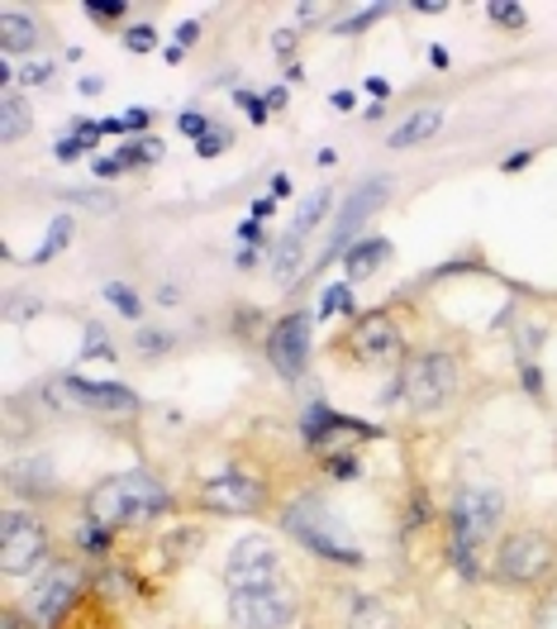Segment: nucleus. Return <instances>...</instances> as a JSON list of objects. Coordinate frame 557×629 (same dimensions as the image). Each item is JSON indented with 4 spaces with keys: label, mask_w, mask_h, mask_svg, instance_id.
<instances>
[{
    "label": "nucleus",
    "mask_w": 557,
    "mask_h": 629,
    "mask_svg": "<svg viewBox=\"0 0 557 629\" xmlns=\"http://www.w3.org/2000/svg\"><path fill=\"white\" fill-rule=\"evenodd\" d=\"M300 272H306V239H300V234H290V229H286V234H282V244L272 248V277H276V282H282V286H290Z\"/></svg>",
    "instance_id": "obj_19"
},
{
    "label": "nucleus",
    "mask_w": 557,
    "mask_h": 629,
    "mask_svg": "<svg viewBox=\"0 0 557 629\" xmlns=\"http://www.w3.org/2000/svg\"><path fill=\"white\" fill-rule=\"evenodd\" d=\"M125 115H119V119H101V134H125Z\"/></svg>",
    "instance_id": "obj_48"
},
{
    "label": "nucleus",
    "mask_w": 557,
    "mask_h": 629,
    "mask_svg": "<svg viewBox=\"0 0 557 629\" xmlns=\"http://www.w3.org/2000/svg\"><path fill=\"white\" fill-rule=\"evenodd\" d=\"M529 163H534V153H529V149H519V153L505 157V172H519V167H529Z\"/></svg>",
    "instance_id": "obj_43"
},
{
    "label": "nucleus",
    "mask_w": 557,
    "mask_h": 629,
    "mask_svg": "<svg viewBox=\"0 0 557 629\" xmlns=\"http://www.w3.org/2000/svg\"><path fill=\"white\" fill-rule=\"evenodd\" d=\"M386 262H391V239H358V244L344 253V268H348L353 282H362V277H377Z\"/></svg>",
    "instance_id": "obj_17"
},
{
    "label": "nucleus",
    "mask_w": 557,
    "mask_h": 629,
    "mask_svg": "<svg viewBox=\"0 0 557 629\" xmlns=\"http://www.w3.org/2000/svg\"><path fill=\"white\" fill-rule=\"evenodd\" d=\"M439 129H443V111H439V105H424V111H415L410 119H401V125H396V134L386 139V143H391V149H410V143L433 139Z\"/></svg>",
    "instance_id": "obj_18"
},
{
    "label": "nucleus",
    "mask_w": 557,
    "mask_h": 629,
    "mask_svg": "<svg viewBox=\"0 0 557 629\" xmlns=\"http://www.w3.org/2000/svg\"><path fill=\"white\" fill-rule=\"evenodd\" d=\"M381 15H386V5H367V10H358L353 20H334V29L338 34H362V29H372Z\"/></svg>",
    "instance_id": "obj_28"
},
{
    "label": "nucleus",
    "mask_w": 557,
    "mask_h": 629,
    "mask_svg": "<svg viewBox=\"0 0 557 629\" xmlns=\"http://www.w3.org/2000/svg\"><path fill=\"white\" fill-rule=\"evenodd\" d=\"M429 63H433V67H448L453 57H448V48H443V43H433V48H429Z\"/></svg>",
    "instance_id": "obj_47"
},
{
    "label": "nucleus",
    "mask_w": 557,
    "mask_h": 629,
    "mask_svg": "<svg viewBox=\"0 0 557 629\" xmlns=\"http://www.w3.org/2000/svg\"><path fill=\"white\" fill-rule=\"evenodd\" d=\"M101 91V77H81V95H95Z\"/></svg>",
    "instance_id": "obj_52"
},
{
    "label": "nucleus",
    "mask_w": 557,
    "mask_h": 629,
    "mask_svg": "<svg viewBox=\"0 0 557 629\" xmlns=\"http://www.w3.org/2000/svg\"><path fill=\"white\" fill-rule=\"evenodd\" d=\"M272 210H276V196H258V201H252V205H248V215H252V220H258V224H262V220H268V215H272Z\"/></svg>",
    "instance_id": "obj_39"
},
{
    "label": "nucleus",
    "mask_w": 557,
    "mask_h": 629,
    "mask_svg": "<svg viewBox=\"0 0 557 629\" xmlns=\"http://www.w3.org/2000/svg\"><path fill=\"white\" fill-rule=\"evenodd\" d=\"M282 529L306 553H314V559H324V563H344V567H362V563H367L358 543L348 539L344 519H338L329 505L320 501V496H300V501H290L286 511H282Z\"/></svg>",
    "instance_id": "obj_3"
},
{
    "label": "nucleus",
    "mask_w": 557,
    "mask_h": 629,
    "mask_svg": "<svg viewBox=\"0 0 557 629\" xmlns=\"http://www.w3.org/2000/svg\"><path fill=\"white\" fill-rule=\"evenodd\" d=\"M105 300H111V306H115L119 314H125V320H139V314H143V306H139V296H134V292H129V286H125V282H111V286H105Z\"/></svg>",
    "instance_id": "obj_25"
},
{
    "label": "nucleus",
    "mask_w": 557,
    "mask_h": 629,
    "mask_svg": "<svg viewBox=\"0 0 557 629\" xmlns=\"http://www.w3.org/2000/svg\"><path fill=\"white\" fill-rule=\"evenodd\" d=\"M81 591V567L77 563H48L39 577H34L29 596H24V615H29V625H43L53 629L63 615L72 611V601H77Z\"/></svg>",
    "instance_id": "obj_8"
},
{
    "label": "nucleus",
    "mask_w": 557,
    "mask_h": 629,
    "mask_svg": "<svg viewBox=\"0 0 557 629\" xmlns=\"http://www.w3.org/2000/svg\"><path fill=\"white\" fill-rule=\"evenodd\" d=\"M119 172H125V167H119V157H95V177L111 181V177H119Z\"/></svg>",
    "instance_id": "obj_41"
},
{
    "label": "nucleus",
    "mask_w": 557,
    "mask_h": 629,
    "mask_svg": "<svg viewBox=\"0 0 557 629\" xmlns=\"http://www.w3.org/2000/svg\"><path fill=\"white\" fill-rule=\"evenodd\" d=\"M268 505V482L244 467H224L200 482V511L210 515H258Z\"/></svg>",
    "instance_id": "obj_9"
},
{
    "label": "nucleus",
    "mask_w": 557,
    "mask_h": 629,
    "mask_svg": "<svg viewBox=\"0 0 557 629\" xmlns=\"http://www.w3.org/2000/svg\"><path fill=\"white\" fill-rule=\"evenodd\" d=\"M348 358L358 368H396L405 358V334L386 310H372L348 330Z\"/></svg>",
    "instance_id": "obj_10"
},
{
    "label": "nucleus",
    "mask_w": 557,
    "mask_h": 629,
    "mask_svg": "<svg viewBox=\"0 0 557 629\" xmlns=\"http://www.w3.org/2000/svg\"><path fill=\"white\" fill-rule=\"evenodd\" d=\"M415 10H424V15H439L443 0H415Z\"/></svg>",
    "instance_id": "obj_51"
},
{
    "label": "nucleus",
    "mask_w": 557,
    "mask_h": 629,
    "mask_svg": "<svg viewBox=\"0 0 557 629\" xmlns=\"http://www.w3.org/2000/svg\"><path fill=\"white\" fill-rule=\"evenodd\" d=\"M229 143H234V134H229V129H220V125H215L210 134H205V139L196 143V153H200V157H220V153L229 149Z\"/></svg>",
    "instance_id": "obj_31"
},
{
    "label": "nucleus",
    "mask_w": 557,
    "mask_h": 629,
    "mask_svg": "<svg viewBox=\"0 0 557 629\" xmlns=\"http://www.w3.org/2000/svg\"><path fill=\"white\" fill-rule=\"evenodd\" d=\"M172 511V491L153 477V472H115V477L95 482L87 491V519L105 529H129V525H153L157 515Z\"/></svg>",
    "instance_id": "obj_1"
},
{
    "label": "nucleus",
    "mask_w": 557,
    "mask_h": 629,
    "mask_svg": "<svg viewBox=\"0 0 557 629\" xmlns=\"http://www.w3.org/2000/svg\"><path fill=\"white\" fill-rule=\"evenodd\" d=\"M81 10H87V15L95 20V24H115L119 15H125V0H87V5H81Z\"/></svg>",
    "instance_id": "obj_29"
},
{
    "label": "nucleus",
    "mask_w": 557,
    "mask_h": 629,
    "mask_svg": "<svg viewBox=\"0 0 557 629\" xmlns=\"http://www.w3.org/2000/svg\"><path fill=\"white\" fill-rule=\"evenodd\" d=\"M310 334H314V320L306 310H290V314H282V320L272 324L268 362H272L276 377L300 382V372H306V362H310Z\"/></svg>",
    "instance_id": "obj_12"
},
{
    "label": "nucleus",
    "mask_w": 557,
    "mask_h": 629,
    "mask_svg": "<svg viewBox=\"0 0 557 629\" xmlns=\"http://www.w3.org/2000/svg\"><path fill=\"white\" fill-rule=\"evenodd\" d=\"M338 429H353V434H372L367 425H358V420L338 415V410H329L324 401H310L306 420H300V434H306V444H310V449H324V444H329Z\"/></svg>",
    "instance_id": "obj_15"
},
{
    "label": "nucleus",
    "mask_w": 557,
    "mask_h": 629,
    "mask_svg": "<svg viewBox=\"0 0 557 629\" xmlns=\"http://www.w3.org/2000/svg\"><path fill=\"white\" fill-rule=\"evenodd\" d=\"M329 105H334V111H353L358 95H353V91H334V95H329Z\"/></svg>",
    "instance_id": "obj_44"
},
{
    "label": "nucleus",
    "mask_w": 557,
    "mask_h": 629,
    "mask_svg": "<svg viewBox=\"0 0 557 629\" xmlns=\"http://www.w3.org/2000/svg\"><path fill=\"white\" fill-rule=\"evenodd\" d=\"M238 239H244V244H252V248H258V244H262V229H258V220L238 224ZM262 248H268V244H262Z\"/></svg>",
    "instance_id": "obj_42"
},
{
    "label": "nucleus",
    "mask_w": 557,
    "mask_h": 629,
    "mask_svg": "<svg viewBox=\"0 0 557 629\" xmlns=\"http://www.w3.org/2000/svg\"><path fill=\"white\" fill-rule=\"evenodd\" d=\"M329 201H334V191L329 187H320V191H310L306 205L296 210V220H290V234H300V239H310V229L329 215Z\"/></svg>",
    "instance_id": "obj_20"
},
{
    "label": "nucleus",
    "mask_w": 557,
    "mask_h": 629,
    "mask_svg": "<svg viewBox=\"0 0 557 629\" xmlns=\"http://www.w3.org/2000/svg\"><path fill=\"white\" fill-rule=\"evenodd\" d=\"M48 553H53V535H48L43 515L34 511L0 515V573L5 577H24L34 567H43Z\"/></svg>",
    "instance_id": "obj_7"
},
{
    "label": "nucleus",
    "mask_w": 557,
    "mask_h": 629,
    "mask_svg": "<svg viewBox=\"0 0 557 629\" xmlns=\"http://www.w3.org/2000/svg\"><path fill=\"white\" fill-rule=\"evenodd\" d=\"M487 20H495L501 29H519L529 15H524V5H515V0H491L487 5Z\"/></svg>",
    "instance_id": "obj_26"
},
{
    "label": "nucleus",
    "mask_w": 557,
    "mask_h": 629,
    "mask_svg": "<svg viewBox=\"0 0 557 629\" xmlns=\"http://www.w3.org/2000/svg\"><path fill=\"white\" fill-rule=\"evenodd\" d=\"M505 515V496L495 487H463L448 505V559L463 577H481V553L491 549Z\"/></svg>",
    "instance_id": "obj_2"
},
{
    "label": "nucleus",
    "mask_w": 557,
    "mask_h": 629,
    "mask_svg": "<svg viewBox=\"0 0 557 629\" xmlns=\"http://www.w3.org/2000/svg\"><path fill=\"white\" fill-rule=\"evenodd\" d=\"M457 396V358L443 354V348H429V354L410 358L401 372V401L415 415H433Z\"/></svg>",
    "instance_id": "obj_5"
},
{
    "label": "nucleus",
    "mask_w": 557,
    "mask_h": 629,
    "mask_svg": "<svg viewBox=\"0 0 557 629\" xmlns=\"http://www.w3.org/2000/svg\"><path fill=\"white\" fill-rule=\"evenodd\" d=\"M334 314H353V286L348 282H329L320 296V320H334Z\"/></svg>",
    "instance_id": "obj_24"
},
{
    "label": "nucleus",
    "mask_w": 557,
    "mask_h": 629,
    "mask_svg": "<svg viewBox=\"0 0 557 629\" xmlns=\"http://www.w3.org/2000/svg\"><path fill=\"white\" fill-rule=\"evenodd\" d=\"M200 39V24L196 20H181L177 24V48H186V43H196Z\"/></svg>",
    "instance_id": "obj_38"
},
{
    "label": "nucleus",
    "mask_w": 557,
    "mask_h": 629,
    "mask_svg": "<svg viewBox=\"0 0 557 629\" xmlns=\"http://www.w3.org/2000/svg\"><path fill=\"white\" fill-rule=\"evenodd\" d=\"M234 101L248 111L252 125H268V115H272V105H268V101H258V95H252V91H234Z\"/></svg>",
    "instance_id": "obj_32"
},
{
    "label": "nucleus",
    "mask_w": 557,
    "mask_h": 629,
    "mask_svg": "<svg viewBox=\"0 0 557 629\" xmlns=\"http://www.w3.org/2000/svg\"><path fill=\"white\" fill-rule=\"evenodd\" d=\"M177 129H181V134H186V139H196V143H200V139L210 134L215 125H210V119H205L200 111H181V115H177Z\"/></svg>",
    "instance_id": "obj_30"
},
{
    "label": "nucleus",
    "mask_w": 557,
    "mask_h": 629,
    "mask_svg": "<svg viewBox=\"0 0 557 629\" xmlns=\"http://www.w3.org/2000/svg\"><path fill=\"white\" fill-rule=\"evenodd\" d=\"M63 391L72 396V406L95 410V415H134V410H139V396L129 391V386H115V382L63 377Z\"/></svg>",
    "instance_id": "obj_14"
},
{
    "label": "nucleus",
    "mask_w": 557,
    "mask_h": 629,
    "mask_svg": "<svg viewBox=\"0 0 557 629\" xmlns=\"http://www.w3.org/2000/svg\"><path fill=\"white\" fill-rule=\"evenodd\" d=\"M553 567H557V539L539 525H519L510 535H501L495 559H491L495 582L505 587H539Z\"/></svg>",
    "instance_id": "obj_4"
},
{
    "label": "nucleus",
    "mask_w": 557,
    "mask_h": 629,
    "mask_svg": "<svg viewBox=\"0 0 557 629\" xmlns=\"http://www.w3.org/2000/svg\"><path fill=\"white\" fill-rule=\"evenodd\" d=\"M286 101H290V95H286V87H272V91H268V105H272V111H282Z\"/></svg>",
    "instance_id": "obj_49"
},
{
    "label": "nucleus",
    "mask_w": 557,
    "mask_h": 629,
    "mask_svg": "<svg viewBox=\"0 0 557 629\" xmlns=\"http://www.w3.org/2000/svg\"><path fill=\"white\" fill-rule=\"evenodd\" d=\"M391 196V177H372V181H362V187H353V196L344 201V210L334 215V229H329V248H324V258L320 262H334V258H344L348 248H353V239H358V229L372 220V210Z\"/></svg>",
    "instance_id": "obj_11"
},
{
    "label": "nucleus",
    "mask_w": 557,
    "mask_h": 629,
    "mask_svg": "<svg viewBox=\"0 0 557 629\" xmlns=\"http://www.w3.org/2000/svg\"><path fill=\"white\" fill-rule=\"evenodd\" d=\"M81 354H87V358H111V362H115V344L105 338V330H101L95 320H87V338H81Z\"/></svg>",
    "instance_id": "obj_27"
},
{
    "label": "nucleus",
    "mask_w": 557,
    "mask_h": 629,
    "mask_svg": "<svg viewBox=\"0 0 557 629\" xmlns=\"http://www.w3.org/2000/svg\"><path fill=\"white\" fill-rule=\"evenodd\" d=\"M24 125H29V115H24V101L15 91L10 95H0V139L5 143H15L24 134Z\"/></svg>",
    "instance_id": "obj_22"
},
{
    "label": "nucleus",
    "mask_w": 557,
    "mask_h": 629,
    "mask_svg": "<svg viewBox=\"0 0 557 629\" xmlns=\"http://www.w3.org/2000/svg\"><path fill=\"white\" fill-rule=\"evenodd\" d=\"M134 344L143 348V354H163V348H172V338L157 334V330H139V334H134Z\"/></svg>",
    "instance_id": "obj_36"
},
{
    "label": "nucleus",
    "mask_w": 557,
    "mask_h": 629,
    "mask_svg": "<svg viewBox=\"0 0 557 629\" xmlns=\"http://www.w3.org/2000/svg\"><path fill=\"white\" fill-rule=\"evenodd\" d=\"M367 91L377 95V105H381V95H391V81H386V77H367Z\"/></svg>",
    "instance_id": "obj_46"
},
{
    "label": "nucleus",
    "mask_w": 557,
    "mask_h": 629,
    "mask_svg": "<svg viewBox=\"0 0 557 629\" xmlns=\"http://www.w3.org/2000/svg\"><path fill=\"white\" fill-rule=\"evenodd\" d=\"M77 543L87 553H95V559H105L111 553V543H115V529H105V525H95V519L81 515V525H77Z\"/></svg>",
    "instance_id": "obj_23"
},
{
    "label": "nucleus",
    "mask_w": 557,
    "mask_h": 629,
    "mask_svg": "<svg viewBox=\"0 0 557 629\" xmlns=\"http://www.w3.org/2000/svg\"><path fill=\"white\" fill-rule=\"evenodd\" d=\"M72 229H77V224H72V215H67V210H63V215H53V224H48V239H43V248L34 253V262H53L57 253H63V248L72 244Z\"/></svg>",
    "instance_id": "obj_21"
},
{
    "label": "nucleus",
    "mask_w": 557,
    "mask_h": 629,
    "mask_svg": "<svg viewBox=\"0 0 557 629\" xmlns=\"http://www.w3.org/2000/svg\"><path fill=\"white\" fill-rule=\"evenodd\" d=\"M258 258H262L258 248H244V253H238V268H258Z\"/></svg>",
    "instance_id": "obj_50"
},
{
    "label": "nucleus",
    "mask_w": 557,
    "mask_h": 629,
    "mask_svg": "<svg viewBox=\"0 0 557 629\" xmlns=\"http://www.w3.org/2000/svg\"><path fill=\"white\" fill-rule=\"evenodd\" d=\"M57 163H77V153H81V143L77 139H57Z\"/></svg>",
    "instance_id": "obj_40"
},
{
    "label": "nucleus",
    "mask_w": 557,
    "mask_h": 629,
    "mask_svg": "<svg viewBox=\"0 0 557 629\" xmlns=\"http://www.w3.org/2000/svg\"><path fill=\"white\" fill-rule=\"evenodd\" d=\"M300 615L296 587H286L282 577L262 587H234L229 591V620L234 629H290Z\"/></svg>",
    "instance_id": "obj_6"
},
{
    "label": "nucleus",
    "mask_w": 557,
    "mask_h": 629,
    "mask_svg": "<svg viewBox=\"0 0 557 629\" xmlns=\"http://www.w3.org/2000/svg\"><path fill=\"white\" fill-rule=\"evenodd\" d=\"M324 467H329V477H338V482H353V477H358V458H353V453L324 458Z\"/></svg>",
    "instance_id": "obj_33"
},
{
    "label": "nucleus",
    "mask_w": 557,
    "mask_h": 629,
    "mask_svg": "<svg viewBox=\"0 0 557 629\" xmlns=\"http://www.w3.org/2000/svg\"><path fill=\"white\" fill-rule=\"evenodd\" d=\"M125 125L134 129V134H143V129L153 125V111H143V105H134V111H125Z\"/></svg>",
    "instance_id": "obj_37"
},
{
    "label": "nucleus",
    "mask_w": 557,
    "mask_h": 629,
    "mask_svg": "<svg viewBox=\"0 0 557 629\" xmlns=\"http://www.w3.org/2000/svg\"><path fill=\"white\" fill-rule=\"evenodd\" d=\"M43 43V24L24 10H5L0 15V53L5 57H20V53H34Z\"/></svg>",
    "instance_id": "obj_16"
},
{
    "label": "nucleus",
    "mask_w": 557,
    "mask_h": 629,
    "mask_svg": "<svg viewBox=\"0 0 557 629\" xmlns=\"http://www.w3.org/2000/svg\"><path fill=\"white\" fill-rule=\"evenodd\" d=\"M48 77H53V63H48V57H39V63H24V72H20L24 87H43Z\"/></svg>",
    "instance_id": "obj_34"
},
{
    "label": "nucleus",
    "mask_w": 557,
    "mask_h": 629,
    "mask_svg": "<svg viewBox=\"0 0 557 629\" xmlns=\"http://www.w3.org/2000/svg\"><path fill=\"white\" fill-rule=\"evenodd\" d=\"M543 629H557V591L548 596V606H543V620H539Z\"/></svg>",
    "instance_id": "obj_45"
},
{
    "label": "nucleus",
    "mask_w": 557,
    "mask_h": 629,
    "mask_svg": "<svg viewBox=\"0 0 557 629\" xmlns=\"http://www.w3.org/2000/svg\"><path fill=\"white\" fill-rule=\"evenodd\" d=\"M276 577H282V553H276V543L268 535H248L229 549V559H224L229 591L234 587H262V582H276Z\"/></svg>",
    "instance_id": "obj_13"
},
{
    "label": "nucleus",
    "mask_w": 557,
    "mask_h": 629,
    "mask_svg": "<svg viewBox=\"0 0 557 629\" xmlns=\"http://www.w3.org/2000/svg\"><path fill=\"white\" fill-rule=\"evenodd\" d=\"M125 43L134 48V53H148V48L157 43V34H153V24H134V29L125 34Z\"/></svg>",
    "instance_id": "obj_35"
}]
</instances>
